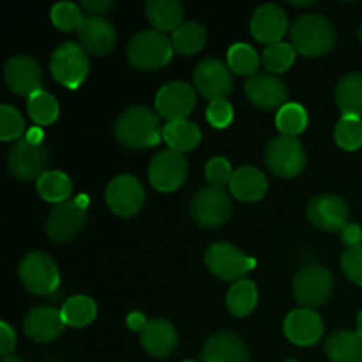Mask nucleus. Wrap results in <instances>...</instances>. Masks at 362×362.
<instances>
[{"mask_svg": "<svg viewBox=\"0 0 362 362\" xmlns=\"http://www.w3.org/2000/svg\"><path fill=\"white\" fill-rule=\"evenodd\" d=\"M115 138L120 145L133 151L151 148L163 138V127L159 117L145 106H131L124 110L113 126Z\"/></svg>", "mask_w": 362, "mask_h": 362, "instance_id": "1", "label": "nucleus"}, {"mask_svg": "<svg viewBox=\"0 0 362 362\" xmlns=\"http://www.w3.org/2000/svg\"><path fill=\"white\" fill-rule=\"evenodd\" d=\"M292 46L303 57H320L331 52L336 42V30L320 13L303 14L292 25Z\"/></svg>", "mask_w": 362, "mask_h": 362, "instance_id": "2", "label": "nucleus"}, {"mask_svg": "<svg viewBox=\"0 0 362 362\" xmlns=\"http://www.w3.org/2000/svg\"><path fill=\"white\" fill-rule=\"evenodd\" d=\"M172 41L163 32L141 30L127 42L126 59L138 71L161 69L172 60Z\"/></svg>", "mask_w": 362, "mask_h": 362, "instance_id": "3", "label": "nucleus"}, {"mask_svg": "<svg viewBox=\"0 0 362 362\" xmlns=\"http://www.w3.org/2000/svg\"><path fill=\"white\" fill-rule=\"evenodd\" d=\"M205 265L221 281H239L257 267V260L226 240H218L205 250Z\"/></svg>", "mask_w": 362, "mask_h": 362, "instance_id": "4", "label": "nucleus"}, {"mask_svg": "<svg viewBox=\"0 0 362 362\" xmlns=\"http://www.w3.org/2000/svg\"><path fill=\"white\" fill-rule=\"evenodd\" d=\"M18 278L23 288L30 293L48 296L59 286L60 272L52 257L41 251H32L21 258L18 265Z\"/></svg>", "mask_w": 362, "mask_h": 362, "instance_id": "5", "label": "nucleus"}, {"mask_svg": "<svg viewBox=\"0 0 362 362\" xmlns=\"http://www.w3.org/2000/svg\"><path fill=\"white\" fill-rule=\"evenodd\" d=\"M306 163V151L303 144L293 136L279 134L272 138L265 147V165L274 175L283 177V179H292L299 175Z\"/></svg>", "mask_w": 362, "mask_h": 362, "instance_id": "6", "label": "nucleus"}, {"mask_svg": "<svg viewBox=\"0 0 362 362\" xmlns=\"http://www.w3.org/2000/svg\"><path fill=\"white\" fill-rule=\"evenodd\" d=\"M334 278L324 265H308L293 278V296L308 310L324 306L332 296Z\"/></svg>", "mask_w": 362, "mask_h": 362, "instance_id": "7", "label": "nucleus"}, {"mask_svg": "<svg viewBox=\"0 0 362 362\" xmlns=\"http://www.w3.org/2000/svg\"><path fill=\"white\" fill-rule=\"evenodd\" d=\"M88 67H90V62H88L87 52L81 48V45L71 41L57 46L49 59L52 76L67 88L80 87L81 81L87 78Z\"/></svg>", "mask_w": 362, "mask_h": 362, "instance_id": "8", "label": "nucleus"}, {"mask_svg": "<svg viewBox=\"0 0 362 362\" xmlns=\"http://www.w3.org/2000/svg\"><path fill=\"white\" fill-rule=\"evenodd\" d=\"M189 214L193 221L204 228H219L232 214V200L225 189L207 186L193 197Z\"/></svg>", "mask_w": 362, "mask_h": 362, "instance_id": "9", "label": "nucleus"}, {"mask_svg": "<svg viewBox=\"0 0 362 362\" xmlns=\"http://www.w3.org/2000/svg\"><path fill=\"white\" fill-rule=\"evenodd\" d=\"M193 80L198 92L211 103L226 99L233 90L232 69L228 67V64L216 57L205 59L198 64Z\"/></svg>", "mask_w": 362, "mask_h": 362, "instance_id": "10", "label": "nucleus"}, {"mask_svg": "<svg viewBox=\"0 0 362 362\" xmlns=\"http://www.w3.org/2000/svg\"><path fill=\"white\" fill-rule=\"evenodd\" d=\"M7 165L14 179L23 180V182L34 179L39 180V177L46 173L48 151L42 144H30L27 138H23L11 147Z\"/></svg>", "mask_w": 362, "mask_h": 362, "instance_id": "11", "label": "nucleus"}, {"mask_svg": "<svg viewBox=\"0 0 362 362\" xmlns=\"http://www.w3.org/2000/svg\"><path fill=\"white\" fill-rule=\"evenodd\" d=\"M87 225V209L81 207L76 198L55 205L46 219V233L55 243H67L80 235Z\"/></svg>", "mask_w": 362, "mask_h": 362, "instance_id": "12", "label": "nucleus"}, {"mask_svg": "<svg viewBox=\"0 0 362 362\" xmlns=\"http://www.w3.org/2000/svg\"><path fill=\"white\" fill-rule=\"evenodd\" d=\"M187 177V161L180 152L166 148L154 156L148 166L151 184L161 193H172L179 189Z\"/></svg>", "mask_w": 362, "mask_h": 362, "instance_id": "13", "label": "nucleus"}, {"mask_svg": "<svg viewBox=\"0 0 362 362\" xmlns=\"http://www.w3.org/2000/svg\"><path fill=\"white\" fill-rule=\"evenodd\" d=\"M308 221L318 230L341 232L349 226V205L338 194H318L308 204Z\"/></svg>", "mask_w": 362, "mask_h": 362, "instance_id": "14", "label": "nucleus"}, {"mask_svg": "<svg viewBox=\"0 0 362 362\" xmlns=\"http://www.w3.org/2000/svg\"><path fill=\"white\" fill-rule=\"evenodd\" d=\"M4 80L11 92L30 98L42 90V69L30 55H14L4 66Z\"/></svg>", "mask_w": 362, "mask_h": 362, "instance_id": "15", "label": "nucleus"}, {"mask_svg": "<svg viewBox=\"0 0 362 362\" xmlns=\"http://www.w3.org/2000/svg\"><path fill=\"white\" fill-rule=\"evenodd\" d=\"M197 94L194 88L186 81H170L159 88L156 95V112L168 122L186 120L193 112Z\"/></svg>", "mask_w": 362, "mask_h": 362, "instance_id": "16", "label": "nucleus"}, {"mask_svg": "<svg viewBox=\"0 0 362 362\" xmlns=\"http://www.w3.org/2000/svg\"><path fill=\"white\" fill-rule=\"evenodd\" d=\"M145 191L140 180L133 175H119L106 187V204L117 216L129 218L141 209Z\"/></svg>", "mask_w": 362, "mask_h": 362, "instance_id": "17", "label": "nucleus"}, {"mask_svg": "<svg viewBox=\"0 0 362 362\" xmlns=\"http://www.w3.org/2000/svg\"><path fill=\"white\" fill-rule=\"evenodd\" d=\"M244 90L251 105L260 110H279L288 99L286 85L271 73H255L246 80Z\"/></svg>", "mask_w": 362, "mask_h": 362, "instance_id": "18", "label": "nucleus"}, {"mask_svg": "<svg viewBox=\"0 0 362 362\" xmlns=\"http://www.w3.org/2000/svg\"><path fill=\"white\" fill-rule=\"evenodd\" d=\"M78 39L81 48L92 55H108L117 42V32L113 23L103 16H85L83 23L78 28Z\"/></svg>", "mask_w": 362, "mask_h": 362, "instance_id": "19", "label": "nucleus"}, {"mask_svg": "<svg viewBox=\"0 0 362 362\" xmlns=\"http://www.w3.org/2000/svg\"><path fill=\"white\" fill-rule=\"evenodd\" d=\"M200 362H250V352L235 332L221 331L205 341Z\"/></svg>", "mask_w": 362, "mask_h": 362, "instance_id": "20", "label": "nucleus"}, {"mask_svg": "<svg viewBox=\"0 0 362 362\" xmlns=\"http://www.w3.org/2000/svg\"><path fill=\"white\" fill-rule=\"evenodd\" d=\"M288 28V18L286 13L276 4H264L255 11L251 18V34L255 39L265 45H274L281 41Z\"/></svg>", "mask_w": 362, "mask_h": 362, "instance_id": "21", "label": "nucleus"}, {"mask_svg": "<svg viewBox=\"0 0 362 362\" xmlns=\"http://www.w3.org/2000/svg\"><path fill=\"white\" fill-rule=\"evenodd\" d=\"M286 338L299 346H311L324 334V322L320 315L308 308L292 311L283 325Z\"/></svg>", "mask_w": 362, "mask_h": 362, "instance_id": "22", "label": "nucleus"}, {"mask_svg": "<svg viewBox=\"0 0 362 362\" xmlns=\"http://www.w3.org/2000/svg\"><path fill=\"white\" fill-rule=\"evenodd\" d=\"M66 322H64L60 310L48 306L34 308L25 317L23 331L25 334L35 343H49L62 334Z\"/></svg>", "mask_w": 362, "mask_h": 362, "instance_id": "23", "label": "nucleus"}, {"mask_svg": "<svg viewBox=\"0 0 362 362\" xmlns=\"http://www.w3.org/2000/svg\"><path fill=\"white\" fill-rule=\"evenodd\" d=\"M179 336L172 322L165 318H151L140 331V343L152 357H166L175 350Z\"/></svg>", "mask_w": 362, "mask_h": 362, "instance_id": "24", "label": "nucleus"}, {"mask_svg": "<svg viewBox=\"0 0 362 362\" xmlns=\"http://www.w3.org/2000/svg\"><path fill=\"white\" fill-rule=\"evenodd\" d=\"M267 191V179L253 166H243L233 172L230 180V193L240 202H258Z\"/></svg>", "mask_w": 362, "mask_h": 362, "instance_id": "25", "label": "nucleus"}, {"mask_svg": "<svg viewBox=\"0 0 362 362\" xmlns=\"http://www.w3.org/2000/svg\"><path fill=\"white\" fill-rule=\"evenodd\" d=\"M331 362H362V336L357 331H336L325 341Z\"/></svg>", "mask_w": 362, "mask_h": 362, "instance_id": "26", "label": "nucleus"}, {"mask_svg": "<svg viewBox=\"0 0 362 362\" xmlns=\"http://www.w3.org/2000/svg\"><path fill=\"white\" fill-rule=\"evenodd\" d=\"M145 14L158 32H175L182 25L184 7L179 0H148Z\"/></svg>", "mask_w": 362, "mask_h": 362, "instance_id": "27", "label": "nucleus"}, {"mask_svg": "<svg viewBox=\"0 0 362 362\" xmlns=\"http://www.w3.org/2000/svg\"><path fill=\"white\" fill-rule=\"evenodd\" d=\"M334 99L343 115H362V73L345 74L336 85Z\"/></svg>", "mask_w": 362, "mask_h": 362, "instance_id": "28", "label": "nucleus"}, {"mask_svg": "<svg viewBox=\"0 0 362 362\" xmlns=\"http://www.w3.org/2000/svg\"><path fill=\"white\" fill-rule=\"evenodd\" d=\"M163 140L168 144V148L177 152H187L193 151L202 140L200 127L189 120H175V122H168L163 127Z\"/></svg>", "mask_w": 362, "mask_h": 362, "instance_id": "29", "label": "nucleus"}, {"mask_svg": "<svg viewBox=\"0 0 362 362\" xmlns=\"http://www.w3.org/2000/svg\"><path fill=\"white\" fill-rule=\"evenodd\" d=\"M258 303V290L251 279H239L226 293V308L233 317H247Z\"/></svg>", "mask_w": 362, "mask_h": 362, "instance_id": "30", "label": "nucleus"}, {"mask_svg": "<svg viewBox=\"0 0 362 362\" xmlns=\"http://www.w3.org/2000/svg\"><path fill=\"white\" fill-rule=\"evenodd\" d=\"M207 41V30L198 21H187L182 23L172 35V46L180 55H193L205 46Z\"/></svg>", "mask_w": 362, "mask_h": 362, "instance_id": "31", "label": "nucleus"}, {"mask_svg": "<svg viewBox=\"0 0 362 362\" xmlns=\"http://www.w3.org/2000/svg\"><path fill=\"white\" fill-rule=\"evenodd\" d=\"M60 313H62L66 325L80 329L87 327L88 324L94 322L95 315H98V306H95V303L90 297L74 296L64 303Z\"/></svg>", "mask_w": 362, "mask_h": 362, "instance_id": "32", "label": "nucleus"}, {"mask_svg": "<svg viewBox=\"0 0 362 362\" xmlns=\"http://www.w3.org/2000/svg\"><path fill=\"white\" fill-rule=\"evenodd\" d=\"M71 191H73V182H71L66 173L59 172V170L46 172L37 180V193L46 202H52V204L59 205L62 202L69 200Z\"/></svg>", "mask_w": 362, "mask_h": 362, "instance_id": "33", "label": "nucleus"}, {"mask_svg": "<svg viewBox=\"0 0 362 362\" xmlns=\"http://www.w3.org/2000/svg\"><path fill=\"white\" fill-rule=\"evenodd\" d=\"M276 127L285 136L296 138L297 134H300L308 127L306 110L297 105V103H286L276 113Z\"/></svg>", "mask_w": 362, "mask_h": 362, "instance_id": "34", "label": "nucleus"}, {"mask_svg": "<svg viewBox=\"0 0 362 362\" xmlns=\"http://www.w3.org/2000/svg\"><path fill=\"white\" fill-rule=\"evenodd\" d=\"M258 62L260 59L253 46L246 45V42H235L233 46H230L226 64L235 74H243L247 78L253 76L255 73H258Z\"/></svg>", "mask_w": 362, "mask_h": 362, "instance_id": "35", "label": "nucleus"}, {"mask_svg": "<svg viewBox=\"0 0 362 362\" xmlns=\"http://www.w3.org/2000/svg\"><path fill=\"white\" fill-rule=\"evenodd\" d=\"M27 110L30 119L37 126H48V124L55 122V119L59 117V103L52 94L45 90L35 92L28 98Z\"/></svg>", "mask_w": 362, "mask_h": 362, "instance_id": "36", "label": "nucleus"}, {"mask_svg": "<svg viewBox=\"0 0 362 362\" xmlns=\"http://www.w3.org/2000/svg\"><path fill=\"white\" fill-rule=\"evenodd\" d=\"M296 48L288 42H274V45H269L267 48L262 53V62H264L265 69L271 71V73H285L292 67L293 60H296Z\"/></svg>", "mask_w": 362, "mask_h": 362, "instance_id": "37", "label": "nucleus"}, {"mask_svg": "<svg viewBox=\"0 0 362 362\" xmlns=\"http://www.w3.org/2000/svg\"><path fill=\"white\" fill-rule=\"evenodd\" d=\"M336 144L345 151H357L362 147V120L361 117L343 115L334 129Z\"/></svg>", "mask_w": 362, "mask_h": 362, "instance_id": "38", "label": "nucleus"}, {"mask_svg": "<svg viewBox=\"0 0 362 362\" xmlns=\"http://www.w3.org/2000/svg\"><path fill=\"white\" fill-rule=\"evenodd\" d=\"M85 16L76 4L59 2L52 7V21L57 28L64 32L78 30L83 23Z\"/></svg>", "mask_w": 362, "mask_h": 362, "instance_id": "39", "label": "nucleus"}, {"mask_svg": "<svg viewBox=\"0 0 362 362\" xmlns=\"http://www.w3.org/2000/svg\"><path fill=\"white\" fill-rule=\"evenodd\" d=\"M25 131V120L16 108L9 105L0 106V138L2 141L18 140Z\"/></svg>", "mask_w": 362, "mask_h": 362, "instance_id": "40", "label": "nucleus"}, {"mask_svg": "<svg viewBox=\"0 0 362 362\" xmlns=\"http://www.w3.org/2000/svg\"><path fill=\"white\" fill-rule=\"evenodd\" d=\"M205 177L212 187L223 189L225 186H230V180L233 177L232 165L225 158H212L205 166Z\"/></svg>", "mask_w": 362, "mask_h": 362, "instance_id": "41", "label": "nucleus"}, {"mask_svg": "<svg viewBox=\"0 0 362 362\" xmlns=\"http://www.w3.org/2000/svg\"><path fill=\"white\" fill-rule=\"evenodd\" d=\"M341 269L350 281L362 286V244L346 247L341 257Z\"/></svg>", "mask_w": 362, "mask_h": 362, "instance_id": "42", "label": "nucleus"}, {"mask_svg": "<svg viewBox=\"0 0 362 362\" xmlns=\"http://www.w3.org/2000/svg\"><path fill=\"white\" fill-rule=\"evenodd\" d=\"M207 120L216 129H225L233 120V106L226 99L209 103L207 108Z\"/></svg>", "mask_w": 362, "mask_h": 362, "instance_id": "43", "label": "nucleus"}, {"mask_svg": "<svg viewBox=\"0 0 362 362\" xmlns=\"http://www.w3.org/2000/svg\"><path fill=\"white\" fill-rule=\"evenodd\" d=\"M16 349V332L7 322L0 324V354L4 357L11 356Z\"/></svg>", "mask_w": 362, "mask_h": 362, "instance_id": "44", "label": "nucleus"}, {"mask_svg": "<svg viewBox=\"0 0 362 362\" xmlns=\"http://www.w3.org/2000/svg\"><path fill=\"white\" fill-rule=\"evenodd\" d=\"M341 237H343V243L349 244V247L361 246V244H362V228H361V225H356V223H352V225L345 226V228L341 230Z\"/></svg>", "mask_w": 362, "mask_h": 362, "instance_id": "45", "label": "nucleus"}, {"mask_svg": "<svg viewBox=\"0 0 362 362\" xmlns=\"http://www.w3.org/2000/svg\"><path fill=\"white\" fill-rule=\"evenodd\" d=\"M112 6V0H83V2H81V7H83L85 11H88V13L94 14V16H99V14L108 11Z\"/></svg>", "mask_w": 362, "mask_h": 362, "instance_id": "46", "label": "nucleus"}, {"mask_svg": "<svg viewBox=\"0 0 362 362\" xmlns=\"http://www.w3.org/2000/svg\"><path fill=\"white\" fill-rule=\"evenodd\" d=\"M145 324H147V320H145L140 313H136V311L127 317V325H129L133 331H141V329L145 327Z\"/></svg>", "mask_w": 362, "mask_h": 362, "instance_id": "47", "label": "nucleus"}, {"mask_svg": "<svg viewBox=\"0 0 362 362\" xmlns=\"http://www.w3.org/2000/svg\"><path fill=\"white\" fill-rule=\"evenodd\" d=\"M27 138L30 144H42V138H45V133H42L41 127H30L27 133Z\"/></svg>", "mask_w": 362, "mask_h": 362, "instance_id": "48", "label": "nucleus"}, {"mask_svg": "<svg viewBox=\"0 0 362 362\" xmlns=\"http://www.w3.org/2000/svg\"><path fill=\"white\" fill-rule=\"evenodd\" d=\"M2 362H25V361L18 356H7V357H4Z\"/></svg>", "mask_w": 362, "mask_h": 362, "instance_id": "49", "label": "nucleus"}, {"mask_svg": "<svg viewBox=\"0 0 362 362\" xmlns=\"http://www.w3.org/2000/svg\"><path fill=\"white\" fill-rule=\"evenodd\" d=\"M356 331L362 336V310L359 311V315H357V329H356Z\"/></svg>", "mask_w": 362, "mask_h": 362, "instance_id": "50", "label": "nucleus"}, {"mask_svg": "<svg viewBox=\"0 0 362 362\" xmlns=\"http://www.w3.org/2000/svg\"><path fill=\"white\" fill-rule=\"evenodd\" d=\"M290 4H292V6H299V7H308V6H313L315 0H308V2H293L292 0Z\"/></svg>", "mask_w": 362, "mask_h": 362, "instance_id": "51", "label": "nucleus"}, {"mask_svg": "<svg viewBox=\"0 0 362 362\" xmlns=\"http://www.w3.org/2000/svg\"><path fill=\"white\" fill-rule=\"evenodd\" d=\"M359 39H361V42H362V25H361V30H359Z\"/></svg>", "mask_w": 362, "mask_h": 362, "instance_id": "52", "label": "nucleus"}, {"mask_svg": "<svg viewBox=\"0 0 362 362\" xmlns=\"http://www.w3.org/2000/svg\"><path fill=\"white\" fill-rule=\"evenodd\" d=\"M283 362H299V361H296V359H286V361H283Z\"/></svg>", "mask_w": 362, "mask_h": 362, "instance_id": "53", "label": "nucleus"}, {"mask_svg": "<svg viewBox=\"0 0 362 362\" xmlns=\"http://www.w3.org/2000/svg\"><path fill=\"white\" fill-rule=\"evenodd\" d=\"M184 362H194V361H184Z\"/></svg>", "mask_w": 362, "mask_h": 362, "instance_id": "54", "label": "nucleus"}]
</instances>
